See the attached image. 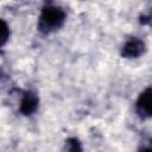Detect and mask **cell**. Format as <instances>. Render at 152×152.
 <instances>
[{
  "instance_id": "3957f363",
  "label": "cell",
  "mask_w": 152,
  "mask_h": 152,
  "mask_svg": "<svg viewBox=\"0 0 152 152\" xmlns=\"http://www.w3.org/2000/svg\"><path fill=\"white\" fill-rule=\"evenodd\" d=\"M145 51V43L138 38H131L122 46V56L126 58H137Z\"/></svg>"
},
{
  "instance_id": "52a82bcc",
  "label": "cell",
  "mask_w": 152,
  "mask_h": 152,
  "mask_svg": "<svg viewBox=\"0 0 152 152\" xmlns=\"http://www.w3.org/2000/svg\"><path fill=\"white\" fill-rule=\"evenodd\" d=\"M139 152H151V148L150 147H142Z\"/></svg>"
},
{
  "instance_id": "8992f818",
  "label": "cell",
  "mask_w": 152,
  "mask_h": 152,
  "mask_svg": "<svg viewBox=\"0 0 152 152\" xmlns=\"http://www.w3.org/2000/svg\"><path fill=\"white\" fill-rule=\"evenodd\" d=\"M65 152H82V147L80 141L76 138H70L65 144Z\"/></svg>"
},
{
  "instance_id": "7a4b0ae2",
  "label": "cell",
  "mask_w": 152,
  "mask_h": 152,
  "mask_svg": "<svg viewBox=\"0 0 152 152\" xmlns=\"http://www.w3.org/2000/svg\"><path fill=\"white\" fill-rule=\"evenodd\" d=\"M135 109L141 119H148L151 116V88H146L138 97Z\"/></svg>"
},
{
  "instance_id": "5b68a950",
  "label": "cell",
  "mask_w": 152,
  "mask_h": 152,
  "mask_svg": "<svg viewBox=\"0 0 152 152\" xmlns=\"http://www.w3.org/2000/svg\"><path fill=\"white\" fill-rule=\"evenodd\" d=\"M10 38V27L7 23L0 18V48Z\"/></svg>"
},
{
  "instance_id": "277c9868",
  "label": "cell",
  "mask_w": 152,
  "mask_h": 152,
  "mask_svg": "<svg viewBox=\"0 0 152 152\" xmlns=\"http://www.w3.org/2000/svg\"><path fill=\"white\" fill-rule=\"evenodd\" d=\"M38 103H39L38 96L32 91H26L20 102V112L24 115H31L32 113L36 112Z\"/></svg>"
},
{
  "instance_id": "6da1fadb",
  "label": "cell",
  "mask_w": 152,
  "mask_h": 152,
  "mask_svg": "<svg viewBox=\"0 0 152 152\" xmlns=\"http://www.w3.org/2000/svg\"><path fill=\"white\" fill-rule=\"evenodd\" d=\"M65 20V12L55 5L45 6L39 15L38 28L44 33H50L58 30Z\"/></svg>"
}]
</instances>
